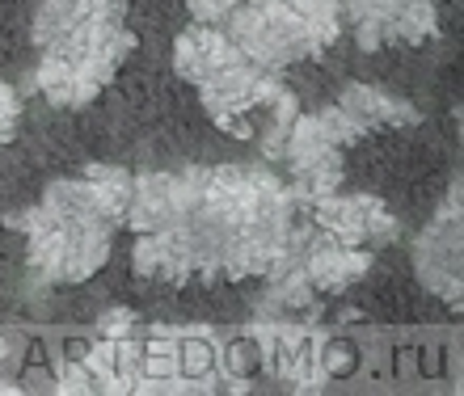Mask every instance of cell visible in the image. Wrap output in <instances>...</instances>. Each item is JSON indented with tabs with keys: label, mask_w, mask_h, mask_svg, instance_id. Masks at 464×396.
Wrapping results in <instances>:
<instances>
[{
	"label": "cell",
	"mask_w": 464,
	"mask_h": 396,
	"mask_svg": "<svg viewBox=\"0 0 464 396\" xmlns=\"http://www.w3.org/2000/svg\"><path fill=\"white\" fill-rule=\"evenodd\" d=\"M85 372L93 375V392H127L122 388V380L114 375V342H106V346L89 350L85 354Z\"/></svg>",
	"instance_id": "18"
},
{
	"label": "cell",
	"mask_w": 464,
	"mask_h": 396,
	"mask_svg": "<svg viewBox=\"0 0 464 396\" xmlns=\"http://www.w3.org/2000/svg\"><path fill=\"white\" fill-rule=\"evenodd\" d=\"M279 161H287V177H292L287 186H292L295 203H317V198L343 190V148L321 131L313 114H295Z\"/></svg>",
	"instance_id": "6"
},
{
	"label": "cell",
	"mask_w": 464,
	"mask_h": 396,
	"mask_svg": "<svg viewBox=\"0 0 464 396\" xmlns=\"http://www.w3.org/2000/svg\"><path fill=\"white\" fill-rule=\"evenodd\" d=\"M295 194L262 165L203 169L195 203L160 232H140L131 266L140 278H254L300 266L313 228L295 215Z\"/></svg>",
	"instance_id": "1"
},
{
	"label": "cell",
	"mask_w": 464,
	"mask_h": 396,
	"mask_svg": "<svg viewBox=\"0 0 464 396\" xmlns=\"http://www.w3.org/2000/svg\"><path fill=\"white\" fill-rule=\"evenodd\" d=\"M313 223L338 245L376 249L397 240V215L376 194H343V190H334V194L313 203Z\"/></svg>",
	"instance_id": "9"
},
{
	"label": "cell",
	"mask_w": 464,
	"mask_h": 396,
	"mask_svg": "<svg viewBox=\"0 0 464 396\" xmlns=\"http://www.w3.org/2000/svg\"><path fill=\"white\" fill-rule=\"evenodd\" d=\"M195 89L203 98V110L211 114V123L220 131L254 139V110H262L279 93L283 80L279 72H266V68L249 63L245 55H237V60H228L211 76H203Z\"/></svg>",
	"instance_id": "5"
},
{
	"label": "cell",
	"mask_w": 464,
	"mask_h": 396,
	"mask_svg": "<svg viewBox=\"0 0 464 396\" xmlns=\"http://www.w3.org/2000/svg\"><path fill=\"white\" fill-rule=\"evenodd\" d=\"M224 22H228L224 34L232 38V47L266 72H283L292 63L321 55V42L287 0H241Z\"/></svg>",
	"instance_id": "4"
},
{
	"label": "cell",
	"mask_w": 464,
	"mask_h": 396,
	"mask_svg": "<svg viewBox=\"0 0 464 396\" xmlns=\"http://www.w3.org/2000/svg\"><path fill=\"white\" fill-rule=\"evenodd\" d=\"M55 392H63V396L93 392V375L85 372V363H72V367H63V375H60V384H55Z\"/></svg>",
	"instance_id": "24"
},
{
	"label": "cell",
	"mask_w": 464,
	"mask_h": 396,
	"mask_svg": "<svg viewBox=\"0 0 464 396\" xmlns=\"http://www.w3.org/2000/svg\"><path fill=\"white\" fill-rule=\"evenodd\" d=\"M203 186V165L178 169V174H140L131 177V198L122 211V223L131 232H160L195 203Z\"/></svg>",
	"instance_id": "10"
},
{
	"label": "cell",
	"mask_w": 464,
	"mask_h": 396,
	"mask_svg": "<svg viewBox=\"0 0 464 396\" xmlns=\"http://www.w3.org/2000/svg\"><path fill=\"white\" fill-rule=\"evenodd\" d=\"M262 114H266V127L257 131V148H262V156L266 161H279L283 156V144H287V136H292V123L295 114H300V98H295L292 89L283 85L275 98L262 106Z\"/></svg>",
	"instance_id": "14"
},
{
	"label": "cell",
	"mask_w": 464,
	"mask_h": 396,
	"mask_svg": "<svg viewBox=\"0 0 464 396\" xmlns=\"http://www.w3.org/2000/svg\"><path fill=\"white\" fill-rule=\"evenodd\" d=\"M122 13L127 0H76V17L68 30L55 42L38 47L34 93H43L60 110H76L98 98L135 47Z\"/></svg>",
	"instance_id": "2"
},
{
	"label": "cell",
	"mask_w": 464,
	"mask_h": 396,
	"mask_svg": "<svg viewBox=\"0 0 464 396\" xmlns=\"http://www.w3.org/2000/svg\"><path fill=\"white\" fill-rule=\"evenodd\" d=\"M237 5H241V0H186L190 17H195V22H211V25L224 22V17L237 9Z\"/></svg>",
	"instance_id": "23"
},
{
	"label": "cell",
	"mask_w": 464,
	"mask_h": 396,
	"mask_svg": "<svg viewBox=\"0 0 464 396\" xmlns=\"http://www.w3.org/2000/svg\"><path fill=\"white\" fill-rule=\"evenodd\" d=\"M114 375H119L122 388L131 392L135 380H144V346H135V342H114Z\"/></svg>",
	"instance_id": "20"
},
{
	"label": "cell",
	"mask_w": 464,
	"mask_h": 396,
	"mask_svg": "<svg viewBox=\"0 0 464 396\" xmlns=\"http://www.w3.org/2000/svg\"><path fill=\"white\" fill-rule=\"evenodd\" d=\"M211 363H216V354H211V346H203L198 337H190V342L178 346V367H182V375H208Z\"/></svg>",
	"instance_id": "21"
},
{
	"label": "cell",
	"mask_w": 464,
	"mask_h": 396,
	"mask_svg": "<svg viewBox=\"0 0 464 396\" xmlns=\"http://www.w3.org/2000/svg\"><path fill=\"white\" fill-rule=\"evenodd\" d=\"M287 5L304 17V25L313 30V38L321 42V51L343 34V0H287Z\"/></svg>",
	"instance_id": "16"
},
{
	"label": "cell",
	"mask_w": 464,
	"mask_h": 396,
	"mask_svg": "<svg viewBox=\"0 0 464 396\" xmlns=\"http://www.w3.org/2000/svg\"><path fill=\"white\" fill-rule=\"evenodd\" d=\"M338 110H343L363 136L372 127H414L418 118H422L405 98H392L384 89L359 85V80H351V85L338 93Z\"/></svg>",
	"instance_id": "13"
},
{
	"label": "cell",
	"mask_w": 464,
	"mask_h": 396,
	"mask_svg": "<svg viewBox=\"0 0 464 396\" xmlns=\"http://www.w3.org/2000/svg\"><path fill=\"white\" fill-rule=\"evenodd\" d=\"M81 177H85L111 207L127 211V198H131V174H127V169H119V165H89Z\"/></svg>",
	"instance_id": "17"
},
{
	"label": "cell",
	"mask_w": 464,
	"mask_h": 396,
	"mask_svg": "<svg viewBox=\"0 0 464 396\" xmlns=\"http://www.w3.org/2000/svg\"><path fill=\"white\" fill-rule=\"evenodd\" d=\"M351 350L346 346H330V350H321V367H325V372H330V380L334 375H343V372H351Z\"/></svg>",
	"instance_id": "25"
},
{
	"label": "cell",
	"mask_w": 464,
	"mask_h": 396,
	"mask_svg": "<svg viewBox=\"0 0 464 396\" xmlns=\"http://www.w3.org/2000/svg\"><path fill=\"white\" fill-rule=\"evenodd\" d=\"M249 354H254L249 346H232L228 350V372H232V380H237V375H245V367H249Z\"/></svg>",
	"instance_id": "27"
},
{
	"label": "cell",
	"mask_w": 464,
	"mask_h": 396,
	"mask_svg": "<svg viewBox=\"0 0 464 396\" xmlns=\"http://www.w3.org/2000/svg\"><path fill=\"white\" fill-rule=\"evenodd\" d=\"M13 392H22V388L9 384V380H0V396H13Z\"/></svg>",
	"instance_id": "28"
},
{
	"label": "cell",
	"mask_w": 464,
	"mask_h": 396,
	"mask_svg": "<svg viewBox=\"0 0 464 396\" xmlns=\"http://www.w3.org/2000/svg\"><path fill=\"white\" fill-rule=\"evenodd\" d=\"M135 325V312L131 308H111L106 312V316H102V334H127V329H131Z\"/></svg>",
	"instance_id": "26"
},
{
	"label": "cell",
	"mask_w": 464,
	"mask_h": 396,
	"mask_svg": "<svg viewBox=\"0 0 464 396\" xmlns=\"http://www.w3.org/2000/svg\"><path fill=\"white\" fill-rule=\"evenodd\" d=\"M313 118H317V127L334 139V144H338V148H346V144H354V139H363V131H359V127H354L343 110H338V101H334V106H325V110H317Z\"/></svg>",
	"instance_id": "19"
},
{
	"label": "cell",
	"mask_w": 464,
	"mask_h": 396,
	"mask_svg": "<svg viewBox=\"0 0 464 396\" xmlns=\"http://www.w3.org/2000/svg\"><path fill=\"white\" fill-rule=\"evenodd\" d=\"M5 228L25 236V266H30V278L38 287H68L93 278L111 258L114 240V232L51 220V215H43V207L9 211Z\"/></svg>",
	"instance_id": "3"
},
{
	"label": "cell",
	"mask_w": 464,
	"mask_h": 396,
	"mask_svg": "<svg viewBox=\"0 0 464 396\" xmlns=\"http://www.w3.org/2000/svg\"><path fill=\"white\" fill-rule=\"evenodd\" d=\"M367 266H372V249L367 245H338L330 236H321V240L313 236L304 249V258H300V270H304V278L313 283V291H321V296L346 291L359 274H367Z\"/></svg>",
	"instance_id": "11"
},
{
	"label": "cell",
	"mask_w": 464,
	"mask_h": 396,
	"mask_svg": "<svg viewBox=\"0 0 464 396\" xmlns=\"http://www.w3.org/2000/svg\"><path fill=\"white\" fill-rule=\"evenodd\" d=\"M343 13L354 25L359 51L422 42L440 25V0H343Z\"/></svg>",
	"instance_id": "8"
},
{
	"label": "cell",
	"mask_w": 464,
	"mask_h": 396,
	"mask_svg": "<svg viewBox=\"0 0 464 396\" xmlns=\"http://www.w3.org/2000/svg\"><path fill=\"white\" fill-rule=\"evenodd\" d=\"M237 55H241V51L232 47V38L224 34V30H216L211 22H195L173 42V68H178V76L190 80V85H198L203 76H211L216 68L237 60Z\"/></svg>",
	"instance_id": "12"
},
{
	"label": "cell",
	"mask_w": 464,
	"mask_h": 396,
	"mask_svg": "<svg viewBox=\"0 0 464 396\" xmlns=\"http://www.w3.org/2000/svg\"><path fill=\"white\" fill-rule=\"evenodd\" d=\"M313 283L304 278L300 266H283L275 270V283L266 287V296H262V312H295V308H308L313 304Z\"/></svg>",
	"instance_id": "15"
},
{
	"label": "cell",
	"mask_w": 464,
	"mask_h": 396,
	"mask_svg": "<svg viewBox=\"0 0 464 396\" xmlns=\"http://www.w3.org/2000/svg\"><path fill=\"white\" fill-rule=\"evenodd\" d=\"M17 118H22L17 89L0 80V144H9V139H13V131H17Z\"/></svg>",
	"instance_id": "22"
},
{
	"label": "cell",
	"mask_w": 464,
	"mask_h": 396,
	"mask_svg": "<svg viewBox=\"0 0 464 396\" xmlns=\"http://www.w3.org/2000/svg\"><path fill=\"white\" fill-rule=\"evenodd\" d=\"M414 274L443 304L460 308V182L414 240Z\"/></svg>",
	"instance_id": "7"
}]
</instances>
